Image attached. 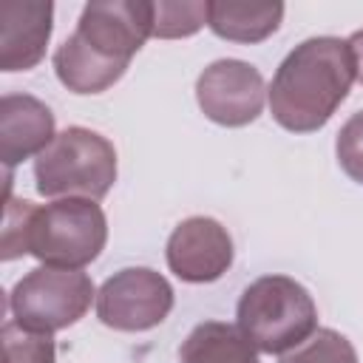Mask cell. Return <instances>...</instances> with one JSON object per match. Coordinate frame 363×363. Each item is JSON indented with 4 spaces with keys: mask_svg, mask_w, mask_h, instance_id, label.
Returning <instances> with one entry per match:
<instances>
[{
    "mask_svg": "<svg viewBox=\"0 0 363 363\" xmlns=\"http://www.w3.org/2000/svg\"><path fill=\"white\" fill-rule=\"evenodd\" d=\"M156 3L91 0L77 28L54 51L57 79L74 94H102L130 65V57L153 34Z\"/></svg>",
    "mask_w": 363,
    "mask_h": 363,
    "instance_id": "6da1fadb",
    "label": "cell"
},
{
    "mask_svg": "<svg viewBox=\"0 0 363 363\" xmlns=\"http://www.w3.org/2000/svg\"><path fill=\"white\" fill-rule=\"evenodd\" d=\"M357 77L349 40L309 37L295 45L278 65L269 85L272 119L292 133L320 130Z\"/></svg>",
    "mask_w": 363,
    "mask_h": 363,
    "instance_id": "7a4b0ae2",
    "label": "cell"
},
{
    "mask_svg": "<svg viewBox=\"0 0 363 363\" xmlns=\"http://www.w3.org/2000/svg\"><path fill=\"white\" fill-rule=\"evenodd\" d=\"M108 241V221L91 199H57L34 204L9 199L3 227V261L34 255L43 267L82 269Z\"/></svg>",
    "mask_w": 363,
    "mask_h": 363,
    "instance_id": "3957f363",
    "label": "cell"
},
{
    "mask_svg": "<svg viewBox=\"0 0 363 363\" xmlns=\"http://www.w3.org/2000/svg\"><path fill=\"white\" fill-rule=\"evenodd\" d=\"M238 332L267 354H286L318 332V306L303 284L289 275L252 281L235 309Z\"/></svg>",
    "mask_w": 363,
    "mask_h": 363,
    "instance_id": "277c9868",
    "label": "cell"
},
{
    "mask_svg": "<svg viewBox=\"0 0 363 363\" xmlns=\"http://www.w3.org/2000/svg\"><path fill=\"white\" fill-rule=\"evenodd\" d=\"M34 182L45 199L99 201L116 182V150L102 133L71 125L34 159Z\"/></svg>",
    "mask_w": 363,
    "mask_h": 363,
    "instance_id": "5b68a950",
    "label": "cell"
},
{
    "mask_svg": "<svg viewBox=\"0 0 363 363\" xmlns=\"http://www.w3.org/2000/svg\"><path fill=\"white\" fill-rule=\"evenodd\" d=\"M94 295V284L82 269L37 267L11 286L9 312L23 329L51 335L74 326L91 309Z\"/></svg>",
    "mask_w": 363,
    "mask_h": 363,
    "instance_id": "8992f818",
    "label": "cell"
},
{
    "mask_svg": "<svg viewBox=\"0 0 363 363\" xmlns=\"http://www.w3.org/2000/svg\"><path fill=\"white\" fill-rule=\"evenodd\" d=\"M173 309V286L150 267H125L96 292V318L116 332H147Z\"/></svg>",
    "mask_w": 363,
    "mask_h": 363,
    "instance_id": "52a82bcc",
    "label": "cell"
},
{
    "mask_svg": "<svg viewBox=\"0 0 363 363\" xmlns=\"http://www.w3.org/2000/svg\"><path fill=\"white\" fill-rule=\"evenodd\" d=\"M264 77L244 60H216L196 79V102L204 116L224 128H244L264 111Z\"/></svg>",
    "mask_w": 363,
    "mask_h": 363,
    "instance_id": "ba28073f",
    "label": "cell"
},
{
    "mask_svg": "<svg viewBox=\"0 0 363 363\" xmlns=\"http://www.w3.org/2000/svg\"><path fill=\"white\" fill-rule=\"evenodd\" d=\"M167 267L187 284L218 281L233 264V238L224 224L210 216H190L176 224L167 238Z\"/></svg>",
    "mask_w": 363,
    "mask_h": 363,
    "instance_id": "9c48e42d",
    "label": "cell"
},
{
    "mask_svg": "<svg viewBox=\"0 0 363 363\" xmlns=\"http://www.w3.org/2000/svg\"><path fill=\"white\" fill-rule=\"evenodd\" d=\"M54 6L48 0L0 3V68L28 71L45 57Z\"/></svg>",
    "mask_w": 363,
    "mask_h": 363,
    "instance_id": "30bf717a",
    "label": "cell"
},
{
    "mask_svg": "<svg viewBox=\"0 0 363 363\" xmlns=\"http://www.w3.org/2000/svg\"><path fill=\"white\" fill-rule=\"evenodd\" d=\"M54 136V113L45 102L28 94H6L0 99V159L6 170L40 156Z\"/></svg>",
    "mask_w": 363,
    "mask_h": 363,
    "instance_id": "8fae6325",
    "label": "cell"
},
{
    "mask_svg": "<svg viewBox=\"0 0 363 363\" xmlns=\"http://www.w3.org/2000/svg\"><path fill=\"white\" fill-rule=\"evenodd\" d=\"M284 3H224L207 0V26L216 37L233 43H261L278 31Z\"/></svg>",
    "mask_w": 363,
    "mask_h": 363,
    "instance_id": "7c38bea8",
    "label": "cell"
},
{
    "mask_svg": "<svg viewBox=\"0 0 363 363\" xmlns=\"http://www.w3.org/2000/svg\"><path fill=\"white\" fill-rule=\"evenodd\" d=\"M182 363H258V349L224 320L199 323L179 349Z\"/></svg>",
    "mask_w": 363,
    "mask_h": 363,
    "instance_id": "4fadbf2b",
    "label": "cell"
},
{
    "mask_svg": "<svg viewBox=\"0 0 363 363\" xmlns=\"http://www.w3.org/2000/svg\"><path fill=\"white\" fill-rule=\"evenodd\" d=\"M281 363H357V352L337 329H318L306 343L281 354Z\"/></svg>",
    "mask_w": 363,
    "mask_h": 363,
    "instance_id": "5bb4252c",
    "label": "cell"
},
{
    "mask_svg": "<svg viewBox=\"0 0 363 363\" xmlns=\"http://www.w3.org/2000/svg\"><path fill=\"white\" fill-rule=\"evenodd\" d=\"M207 23V3H190V0H159L156 3V23L153 37L162 40H179L196 34Z\"/></svg>",
    "mask_w": 363,
    "mask_h": 363,
    "instance_id": "9a60e30c",
    "label": "cell"
},
{
    "mask_svg": "<svg viewBox=\"0 0 363 363\" xmlns=\"http://www.w3.org/2000/svg\"><path fill=\"white\" fill-rule=\"evenodd\" d=\"M54 357L51 335L28 332L14 320L3 326V363H54Z\"/></svg>",
    "mask_w": 363,
    "mask_h": 363,
    "instance_id": "2e32d148",
    "label": "cell"
},
{
    "mask_svg": "<svg viewBox=\"0 0 363 363\" xmlns=\"http://www.w3.org/2000/svg\"><path fill=\"white\" fill-rule=\"evenodd\" d=\"M335 153H337V162L343 167V173L363 184V111L352 113L343 128L337 130V139H335Z\"/></svg>",
    "mask_w": 363,
    "mask_h": 363,
    "instance_id": "e0dca14e",
    "label": "cell"
},
{
    "mask_svg": "<svg viewBox=\"0 0 363 363\" xmlns=\"http://www.w3.org/2000/svg\"><path fill=\"white\" fill-rule=\"evenodd\" d=\"M349 45H352V54H354V65H357V79L363 82V28L354 31L349 37Z\"/></svg>",
    "mask_w": 363,
    "mask_h": 363,
    "instance_id": "ac0fdd59",
    "label": "cell"
}]
</instances>
